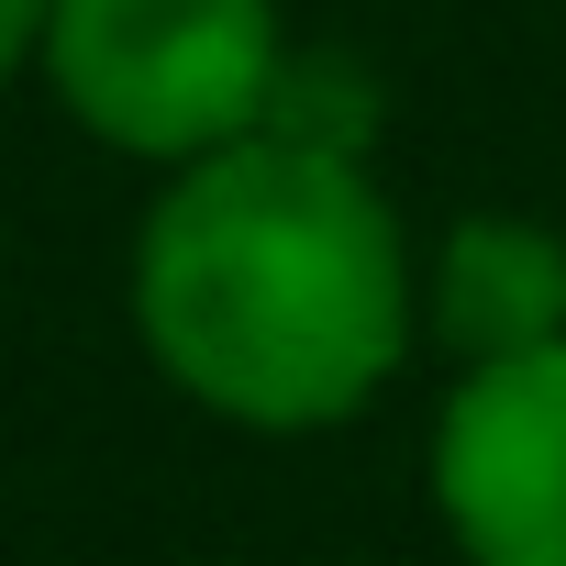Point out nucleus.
I'll return each instance as SVG.
<instances>
[{
    "label": "nucleus",
    "instance_id": "1",
    "mask_svg": "<svg viewBox=\"0 0 566 566\" xmlns=\"http://www.w3.org/2000/svg\"><path fill=\"white\" fill-rule=\"evenodd\" d=\"M123 312L145 367L255 444L367 422L422 356V244L378 189V156L244 134L156 178Z\"/></svg>",
    "mask_w": 566,
    "mask_h": 566
},
{
    "label": "nucleus",
    "instance_id": "2",
    "mask_svg": "<svg viewBox=\"0 0 566 566\" xmlns=\"http://www.w3.org/2000/svg\"><path fill=\"white\" fill-rule=\"evenodd\" d=\"M277 0H45V101L123 167H189L211 145L266 134L290 78Z\"/></svg>",
    "mask_w": 566,
    "mask_h": 566
},
{
    "label": "nucleus",
    "instance_id": "3",
    "mask_svg": "<svg viewBox=\"0 0 566 566\" xmlns=\"http://www.w3.org/2000/svg\"><path fill=\"white\" fill-rule=\"evenodd\" d=\"M422 500L455 566H566V334L444 378Z\"/></svg>",
    "mask_w": 566,
    "mask_h": 566
},
{
    "label": "nucleus",
    "instance_id": "4",
    "mask_svg": "<svg viewBox=\"0 0 566 566\" xmlns=\"http://www.w3.org/2000/svg\"><path fill=\"white\" fill-rule=\"evenodd\" d=\"M566 334V233L533 211H455L422 244V345L444 367H489Z\"/></svg>",
    "mask_w": 566,
    "mask_h": 566
},
{
    "label": "nucleus",
    "instance_id": "5",
    "mask_svg": "<svg viewBox=\"0 0 566 566\" xmlns=\"http://www.w3.org/2000/svg\"><path fill=\"white\" fill-rule=\"evenodd\" d=\"M266 134H301V145H334V156H378L389 101H378L367 56H345V45H290V78H277V101H266Z\"/></svg>",
    "mask_w": 566,
    "mask_h": 566
},
{
    "label": "nucleus",
    "instance_id": "6",
    "mask_svg": "<svg viewBox=\"0 0 566 566\" xmlns=\"http://www.w3.org/2000/svg\"><path fill=\"white\" fill-rule=\"evenodd\" d=\"M45 67V0H0V90H23Z\"/></svg>",
    "mask_w": 566,
    "mask_h": 566
}]
</instances>
